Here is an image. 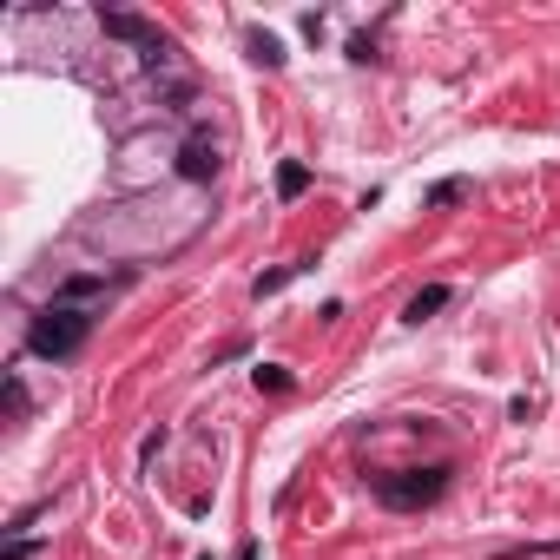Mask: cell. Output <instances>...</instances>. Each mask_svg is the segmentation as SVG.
<instances>
[{"instance_id":"6da1fadb","label":"cell","mask_w":560,"mask_h":560,"mask_svg":"<svg viewBox=\"0 0 560 560\" xmlns=\"http://www.w3.org/2000/svg\"><path fill=\"white\" fill-rule=\"evenodd\" d=\"M93 336V310H80V304H47L40 317H33V330H27V343H33V356H73Z\"/></svg>"},{"instance_id":"7a4b0ae2","label":"cell","mask_w":560,"mask_h":560,"mask_svg":"<svg viewBox=\"0 0 560 560\" xmlns=\"http://www.w3.org/2000/svg\"><path fill=\"white\" fill-rule=\"evenodd\" d=\"M442 488H448V468H402V475L376 481V501L383 508H429V501H442Z\"/></svg>"},{"instance_id":"3957f363","label":"cell","mask_w":560,"mask_h":560,"mask_svg":"<svg viewBox=\"0 0 560 560\" xmlns=\"http://www.w3.org/2000/svg\"><path fill=\"white\" fill-rule=\"evenodd\" d=\"M106 33H112V40H132V47H145L152 60H165V33L152 27V20H139V14H106Z\"/></svg>"},{"instance_id":"277c9868","label":"cell","mask_w":560,"mask_h":560,"mask_svg":"<svg viewBox=\"0 0 560 560\" xmlns=\"http://www.w3.org/2000/svg\"><path fill=\"white\" fill-rule=\"evenodd\" d=\"M178 172H185V178H211V172H218V139L192 132V139H185V152H178Z\"/></svg>"},{"instance_id":"5b68a950","label":"cell","mask_w":560,"mask_h":560,"mask_svg":"<svg viewBox=\"0 0 560 560\" xmlns=\"http://www.w3.org/2000/svg\"><path fill=\"white\" fill-rule=\"evenodd\" d=\"M442 304H448V284H429V290H416V297H409V310H402V323H429Z\"/></svg>"},{"instance_id":"8992f818","label":"cell","mask_w":560,"mask_h":560,"mask_svg":"<svg viewBox=\"0 0 560 560\" xmlns=\"http://www.w3.org/2000/svg\"><path fill=\"white\" fill-rule=\"evenodd\" d=\"M244 47H251V60H257V66H284V40H277V33L251 27V33H244Z\"/></svg>"},{"instance_id":"52a82bcc","label":"cell","mask_w":560,"mask_h":560,"mask_svg":"<svg viewBox=\"0 0 560 560\" xmlns=\"http://www.w3.org/2000/svg\"><path fill=\"white\" fill-rule=\"evenodd\" d=\"M304 192H310V165H297V159L277 165V198H304Z\"/></svg>"},{"instance_id":"ba28073f","label":"cell","mask_w":560,"mask_h":560,"mask_svg":"<svg viewBox=\"0 0 560 560\" xmlns=\"http://www.w3.org/2000/svg\"><path fill=\"white\" fill-rule=\"evenodd\" d=\"M462 198H468V178H442L429 192V205H462Z\"/></svg>"},{"instance_id":"9c48e42d","label":"cell","mask_w":560,"mask_h":560,"mask_svg":"<svg viewBox=\"0 0 560 560\" xmlns=\"http://www.w3.org/2000/svg\"><path fill=\"white\" fill-rule=\"evenodd\" d=\"M7 416H27V383H20V376H7Z\"/></svg>"},{"instance_id":"30bf717a","label":"cell","mask_w":560,"mask_h":560,"mask_svg":"<svg viewBox=\"0 0 560 560\" xmlns=\"http://www.w3.org/2000/svg\"><path fill=\"white\" fill-rule=\"evenodd\" d=\"M257 389H290V369H277V363H264V369H257Z\"/></svg>"},{"instance_id":"8fae6325","label":"cell","mask_w":560,"mask_h":560,"mask_svg":"<svg viewBox=\"0 0 560 560\" xmlns=\"http://www.w3.org/2000/svg\"><path fill=\"white\" fill-rule=\"evenodd\" d=\"M7 560H33V541H14V547H7Z\"/></svg>"},{"instance_id":"7c38bea8","label":"cell","mask_w":560,"mask_h":560,"mask_svg":"<svg viewBox=\"0 0 560 560\" xmlns=\"http://www.w3.org/2000/svg\"><path fill=\"white\" fill-rule=\"evenodd\" d=\"M238 560H257V541H244V547H238Z\"/></svg>"}]
</instances>
